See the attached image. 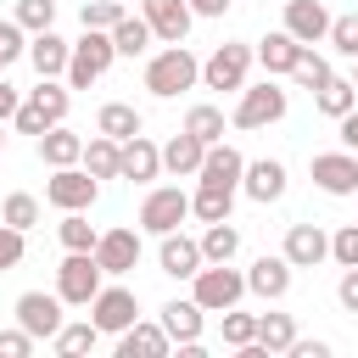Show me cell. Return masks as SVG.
I'll return each mask as SVG.
<instances>
[{"label":"cell","instance_id":"obj_42","mask_svg":"<svg viewBox=\"0 0 358 358\" xmlns=\"http://www.w3.org/2000/svg\"><path fill=\"white\" fill-rule=\"evenodd\" d=\"M330 50L336 56H358V11H341V17H330Z\"/></svg>","mask_w":358,"mask_h":358},{"label":"cell","instance_id":"obj_41","mask_svg":"<svg viewBox=\"0 0 358 358\" xmlns=\"http://www.w3.org/2000/svg\"><path fill=\"white\" fill-rule=\"evenodd\" d=\"M11 17H17L28 34H45V28H56V0H17Z\"/></svg>","mask_w":358,"mask_h":358},{"label":"cell","instance_id":"obj_24","mask_svg":"<svg viewBox=\"0 0 358 358\" xmlns=\"http://www.w3.org/2000/svg\"><path fill=\"white\" fill-rule=\"evenodd\" d=\"M157 173H162V145H157L151 134L123 140V173H117V179H129V185H151Z\"/></svg>","mask_w":358,"mask_h":358},{"label":"cell","instance_id":"obj_30","mask_svg":"<svg viewBox=\"0 0 358 358\" xmlns=\"http://www.w3.org/2000/svg\"><path fill=\"white\" fill-rule=\"evenodd\" d=\"M313 106L336 123V117H347V112L358 106V84H352V78H341V73H330V84H324V90H313Z\"/></svg>","mask_w":358,"mask_h":358},{"label":"cell","instance_id":"obj_13","mask_svg":"<svg viewBox=\"0 0 358 358\" xmlns=\"http://www.w3.org/2000/svg\"><path fill=\"white\" fill-rule=\"evenodd\" d=\"M90 319L101 324V336H123L134 319H140V296L129 285H101L95 302H90Z\"/></svg>","mask_w":358,"mask_h":358},{"label":"cell","instance_id":"obj_43","mask_svg":"<svg viewBox=\"0 0 358 358\" xmlns=\"http://www.w3.org/2000/svg\"><path fill=\"white\" fill-rule=\"evenodd\" d=\"M22 252H28V229H17V224L0 218V274H11L22 263Z\"/></svg>","mask_w":358,"mask_h":358},{"label":"cell","instance_id":"obj_50","mask_svg":"<svg viewBox=\"0 0 358 358\" xmlns=\"http://www.w3.org/2000/svg\"><path fill=\"white\" fill-rule=\"evenodd\" d=\"M336 134H341V145H347V151H358V106H352L347 117H336Z\"/></svg>","mask_w":358,"mask_h":358},{"label":"cell","instance_id":"obj_34","mask_svg":"<svg viewBox=\"0 0 358 358\" xmlns=\"http://www.w3.org/2000/svg\"><path fill=\"white\" fill-rule=\"evenodd\" d=\"M257 341H263L268 358H274V352H291V341H296V319H291V313H257Z\"/></svg>","mask_w":358,"mask_h":358},{"label":"cell","instance_id":"obj_14","mask_svg":"<svg viewBox=\"0 0 358 358\" xmlns=\"http://www.w3.org/2000/svg\"><path fill=\"white\" fill-rule=\"evenodd\" d=\"M140 235H145V229H129V224L101 229V241H95V263L106 268V280H123V274L140 263Z\"/></svg>","mask_w":358,"mask_h":358},{"label":"cell","instance_id":"obj_25","mask_svg":"<svg viewBox=\"0 0 358 358\" xmlns=\"http://www.w3.org/2000/svg\"><path fill=\"white\" fill-rule=\"evenodd\" d=\"M34 151H39L45 168H73V162H84V134H73L67 123H56V129H45L34 140Z\"/></svg>","mask_w":358,"mask_h":358},{"label":"cell","instance_id":"obj_10","mask_svg":"<svg viewBox=\"0 0 358 358\" xmlns=\"http://www.w3.org/2000/svg\"><path fill=\"white\" fill-rule=\"evenodd\" d=\"M62 308H67V302H62L56 291H22V296L11 302L17 324H22V330H28L34 341H50V336H56V330L67 324V319H62Z\"/></svg>","mask_w":358,"mask_h":358},{"label":"cell","instance_id":"obj_7","mask_svg":"<svg viewBox=\"0 0 358 358\" xmlns=\"http://www.w3.org/2000/svg\"><path fill=\"white\" fill-rule=\"evenodd\" d=\"M95 196H101V179H95L84 162H73V168H50V179H45V201H50L56 213H90Z\"/></svg>","mask_w":358,"mask_h":358},{"label":"cell","instance_id":"obj_45","mask_svg":"<svg viewBox=\"0 0 358 358\" xmlns=\"http://www.w3.org/2000/svg\"><path fill=\"white\" fill-rule=\"evenodd\" d=\"M78 22H84V28H117V22H123V6H117V0H84V6H78Z\"/></svg>","mask_w":358,"mask_h":358},{"label":"cell","instance_id":"obj_4","mask_svg":"<svg viewBox=\"0 0 358 358\" xmlns=\"http://www.w3.org/2000/svg\"><path fill=\"white\" fill-rule=\"evenodd\" d=\"M257 62V45L246 39H224L207 62H201V90H224V95H241L246 90V73Z\"/></svg>","mask_w":358,"mask_h":358},{"label":"cell","instance_id":"obj_3","mask_svg":"<svg viewBox=\"0 0 358 358\" xmlns=\"http://www.w3.org/2000/svg\"><path fill=\"white\" fill-rule=\"evenodd\" d=\"M285 112H291V90H280V84H274V73H268L263 84H246V90L235 95L229 129H268V123H280Z\"/></svg>","mask_w":358,"mask_h":358},{"label":"cell","instance_id":"obj_49","mask_svg":"<svg viewBox=\"0 0 358 358\" xmlns=\"http://www.w3.org/2000/svg\"><path fill=\"white\" fill-rule=\"evenodd\" d=\"M17 106H22V90L0 73V123H11V117H17Z\"/></svg>","mask_w":358,"mask_h":358},{"label":"cell","instance_id":"obj_33","mask_svg":"<svg viewBox=\"0 0 358 358\" xmlns=\"http://www.w3.org/2000/svg\"><path fill=\"white\" fill-rule=\"evenodd\" d=\"M235 252H241V229H235L229 218L201 229V257H207V263H235Z\"/></svg>","mask_w":358,"mask_h":358},{"label":"cell","instance_id":"obj_52","mask_svg":"<svg viewBox=\"0 0 358 358\" xmlns=\"http://www.w3.org/2000/svg\"><path fill=\"white\" fill-rule=\"evenodd\" d=\"M190 11H196V17H224L229 0H190Z\"/></svg>","mask_w":358,"mask_h":358},{"label":"cell","instance_id":"obj_22","mask_svg":"<svg viewBox=\"0 0 358 358\" xmlns=\"http://www.w3.org/2000/svg\"><path fill=\"white\" fill-rule=\"evenodd\" d=\"M67 56H73V39H62L56 28L28 34V62H34L39 78H67Z\"/></svg>","mask_w":358,"mask_h":358},{"label":"cell","instance_id":"obj_31","mask_svg":"<svg viewBox=\"0 0 358 358\" xmlns=\"http://www.w3.org/2000/svg\"><path fill=\"white\" fill-rule=\"evenodd\" d=\"M95 129H101V134H112V140H134L145 123H140V112H134L129 101H106V106L95 112Z\"/></svg>","mask_w":358,"mask_h":358},{"label":"cell","instance_id":"obj_15","mask_svg":"<svg viewBox=\"0 0 358 358\" xmlns=\"http://www.w3.org/2000/svg\"><path fill=\"white\" fill-rule=\"evenodd\" d=\"M201 263H207V257H201V241H196V235H185V229L157 235V268H162L168 280H196Z\"/></svg>","mask_w":358,"mask_h":358},{"label":"cell","instance_id":"obj_12","mask_svg":"<svg viewBox=\"0 0 358 358\" xmlns=\"http://www.w3.org/2000/svg\"><path fill=\"white\" fill-rule=\"evenodd\" d=\"M308 179L324 190V196H358V151H319L308 162Z\"/></svg>","mask_w":358,"mask_h":358},{"label":"cell","instance_id":"obj_39","mask_svg":"<svg viewBox=\"0 0 358 358\" xmlns=\"http://www.w3.org/2000/svg\"><path fill=\"white\" fill-rule=\"evenodd\" d=\"M291 78H296L302 90H324V84H330V62H324V56H319V50L308 45V50L296 56V67H291Z\"/></svg>","mask_w":358,"mask_h":358},{"label":"cell","instance_id":"obj_26","mask_svg":"<svg viewBox=\"0 0 358 358\" xmlns=\"http://www.w3.org/2000/svg\"><path fill=\"white\" fill-rule=\"evenodd\" d=\"M201 157H207V140H196L190 129H179V134H173V140L162 145V168H168L173 179H196Z\"/></svg>","mask_w":358,"mask_h":358},{"label":"cell","instance_id":"obj_18","mask_svg":"<svg viewBox=\"0 0 358 358\" xmlns=\"http://www.w3.org/2000/svg\"><path fill=\"white\" fill-rule=\"evenodd\" d=\"M285 185H291V173H285V162H280V157H257V162H246V179H241V196H252L257 207H268V201H280V196H285Z\"/></svg>","mask_w":358,"mask_h":358},{"label":"cell","instance_id":"obj_48","mask_svg":"<svg viewBox=\"0 0 358 358\" xmlns=\"http://www.w3.org/2000/svg\"><path fill=\"white\" fill-rule=\"evenodd\" d=\"M336 302H341L347 313H358V268H341V280H336Z\"/></svg>","mask_w":358,"mask_h":358},{"label":"cell","instance_id":"obj_17","mask_svg":"<svg viewBox=\"0 0 358 358\" xmlns=\"http://www.w3.org/2000/svg\"><path fill=\"white\" fill-rule=\"evenodd\" d=\"M140 17L151 22V34H157L162 45H185V34H190V22H196L190 0H140Z\"/></svg>","mask_w":358,"mask_h":358},{"label":"cell","instance_id":"obj_21","mask_svg":"<svg viewBox=\"0 0 358 358\" xmlns=\"http://www.w3.org/2000/svg\"><path fill=\"white\" fill-rule=\"evenodd\" d=\"M168 352H173V336L162 330V319H134L117 336V358H168Z\"/></svg>","mask_w":358,"mask_h":358},{"label":"cell","instance_id":"obj_46","mask_svg":"<svg viewBox=\"0 0 358 358\" xmlns=\"http://www.w3.org/2000/svg\"><path fill=\"white\" fill-rule=\"evenodd\" d=\"M330 257H336L341 268H358V224H341V229L330 235Z\"/></svg>","mask_w":358,"mask_h":358},{"label":"cell","instance_id":"obj_28","mask_svg":"<svg viewBox=\"0 0 358 358\" xmlns=\"http://www.w3.org/2000/svg\"><path fill=\"white\" fill-rule=\"evenodd\" d=\"M84 168L95 173V179H117L123 173V140H112V134H90L84 140Z\"/></svg>","mask_w":358,"mask_h":358},{"label":"cell","instance_id":"obj_9","mask_svg":"<svg viewBox=\"0 0 358 358\" xmlns=\"http://www.w3.org/2000/svg\"><path fill=\"white\" fill-rule=\"evenodd\" d=\"M185 218H190V190H179V185H151L145 190V201H140V229L145 235H168Z\"/></svg>","mask_w":358,"mask_h":358},{"label":"cell","instance_id":"obj_23","mask_svg":"<svg viewBox=\"0 0 358 358\" xmlns=\"http://www.w3.org/2000/svg\"><path fill=\"white\" fill-rule=\"evenodd\" d=\"M280 28L296 34L302 45H319V39H330V11H324V0H285V22Z\"/></svg>","mask_w":358,"mask_h":358},{"label":"cell","instance_id":"obj_44","mask_svg":"<svg viewBox=\"0 0 358 358\" xmlns=\"http://www.w3.org/2000/svg\"><path fill=\"white\" fill-rule=\"evenodd\" d=\"M17 56H28V28H22L17 17H6V22H0V73H6Z\"/></svg>","mask_w":358,"mask_h":358},{"label":"cell","instance_id":"obj_19","mask_svg":"<svg viewBox=\"0 0 358 358\" xmlns=\"http://www.w3.org/2000/svg\"><path fill=\"white\" fill-rule=\"evenodd\" d=\"M280 252H285L291 268H319V263L330 257V235H324V224H291Z\"/></svg>","mask_w":358,"mask_h":358},{"label":"cell","instance_id":"obj_1","mask_svg":"<svg viewBox=\"0 0 358 358\" xmlns=\"http://www.w3.org/2000/svg\"><path fill=\"white\" fill-rule=\"evenodd\" d=\"M201 84V62L190 56V45H162L151 62H145V90L157 95V101H173V95H185V90H196Z\"/></svg>","mask_w":358,"mask_h":358},{"label":"cell","instance_id":"obj_47","mask_svg":"<svg viewBox=\"0 0 358 358\" xmlns=\"http://www.w3.org/2000/svg\"><path fill=\"white\" fill-rule=\"evenodd\" d=\"M34 352V336L17 324V330H0V358H28Z\"/></svg>","mask_w":358,"mask_h":358},{"label":"cell","instance_id":"obj_8","mask_svg":"<svg viewBox=\"0 0 358 358\" xmlns=\"http://www.w3.org/2000/svg\"><path fill=\"white\" fill-rule=\"evenodd\" d=\"M190 296H196L207 313H224V308H235V302L246 296V274H241L235 263H201L196 280H190Z\"/></svg>","mask_w":358,"mask_h":358},{"label":"cell","instance_id":"obj_37","mask_svg":"<svg viewBox=\"0 0 358 358\" xmlns=\"http://www.w3.org/2000/svg\"><path fill=\"white\" fill-rule=\"evenodd\" d=\"M185 129H190L196 140H207V145H213V140H224L229 117H224V112H218L213 101H201V106H190V112H185Z\"/></svg>","mask_w":358,"mask_h":358},{"label":"cell","instance_id":"obj_27","mask_svg":"<svg viewBox=\"0 0 358 358\" xmlns=\"http://www.w3.org/2000/svg\"><path fill=\"white\" fill-rule=\"evenodd\" d=\"M302 50H308V45H302L296 34H285V28H274V34H263V39H257V62H263L274 78H280V73H291Z\"/></svg>","mask_w":358,"mask_h":358},{"label":"cell","instance_id":"obj_16","mask_svg":"<svg viewBox=\"0 0 358 358\" xmlns=\"http://www.w3.org/2000/svg\"><path fill=\"white\" fill-rule=\"evenodd\" d=\"M241 179H246V157H241L229 140H213V145H207V157H201V168H196V185L241 190Z\"/></svg>","mask_w":358,"mask_h":358},{"label":"cell","instance_id":"obj_5","mask_svg":"<svg viewBox=\"0 0 358 358\" xmlns=\"http://www.w3.org/2000/svg\"><path fill=\"white\" fill-rule=\"evenodd\" d=\"M112 62H117L112 28H84V34L73 39V56H67V84H73V90H90Z\"/></svg>","mask_w":358,"mask_h":358},{"label":"cell","instance_id":"obj_36","mask_svg":"<svg viewBox=\"0 0 358 358\" xmlns=\"http://www.w3.org/2000/svg\"><path fill=\"white\" fill-rule=\"evenodd\" d=\"M151 39H157V34H151V22H145V17H129V11H123V22L112 28L117 56H145V50H151Z\"/></svg>","mask_w":358,"mask_h":358},{"label":"cell","instance_id":"obj_38","mask_svg":"<svg viewBox=\"0 0 358 358\" xmlns=\"http://www.w3.org/2000/svg\"><path fill=\"white\" fill-rule=\"evenodd\" d=\"M218 319H224V347H235V352H241L246 341H257V313H241V302H235V308H224Z\"/></svg>","mask_w":358,"mask_h":358},{"label":"cell","instance_id":"obj_2","mask_svg":"<svg viewBox=\"0 0 358 358\" xmlns=\"http://www.w3.org/2000/svg\"><path fill=\"white\" fill-rule=\"evenodd\" d=\"M67 106H73V84H56V78H39L28 95H22V106H17V134H45V129H56V123H67Z\"/></svg>","mask_w":358,"mask_h":358},{"label":"cell","instance_id":"obj_6","mask_svg":"<svg viewBox=\"0 0 358 358\" xmlns=\"http://www.w3.org/2000/svg\"><path fill=\"white\" fill-rule=\"evenodd\" d=\"M101 285H106V268L95 263V252H67V257L56 263V296H62L67 308H90Z\"/></svg>","mask_w":358,"mask_h":358},{"label":"cell","instance_id":"obj_20","mask_svg":"<svg viewBox=\"0 0 358 358\" xmlns=\"http://www.w3.org/2000/svg\"><path fill=\"white\" fill-rule=\"evenodd\" d=\"M291 263H285V252H263L252 268H246V291L252 296H263V302H280L285 291H291Z\"/></svg>","mask_w":358,"mask_h":358},{"label":"cell","instance_id":"obj_32","mask_svg":"<svg viewBox=\"0 0 358 358\" xmlns=\"http://www.w3.org/2000/svg\"><path fill=\"white\" fill-rule=\"evenodd\" d=\"M56 241H62V252H95L101 229L90 224V213H62V224H56Z\"/></svg>","mask_w":358,"mask_h":358},{"label":"cell","instance_id":"obj_53","mask_svg":"<svg viewBox=\"0 0 358 358\" xmlns=\"http://www.w3.org/2000/svg\"><path fill=\"white\" fill-rule=\"evenodd\" d=\"M352 84H358V56H352Z\"/></svg>","mask_w":358,"mask_h":358},{"label":"cell","instance_id":"obj_40","mask_svg":"<svg viewBox=\"0 0 358 358\" xmlns=\"http://www.w3.org/2000/svg\"><path fill=\"white\" fill-rule=\"evenodd\" d=\"M0 218H6V224H17V229H34V224H39V196L11 190V196L0 201Z\"/></svg>","mask_w":358,"mask_h":358},{"label":"cell","instance_id":"obj_51","mask_svg":"<svg viewBox=\"0 0 358 358\" xmlns=\"http://www.w3.org/2000/svg\"><path fill=\"white\" fill-rule=\"evenodd\" d=\"M291 358H330V341H291Z\"/></svg>","mask_w":358,"mask_h":358},{"label":"cell","instance_id":"obj_11","mask_svg":"<svg viewBox=\"0 0 358 358\" xmlns=\"http://www.w3.org/2000/svg\"><path fill=\"white\" fill-rule=\"evenodd\" d=\"M157 319H162V330L173 336V347H179V352H190V358L201 352V330H207V308H201L196 296H173V302H162V313H157Z\"/></svg>","mask_w":358,"mask_h":358},{"label":"cell","instance_id":"obj_29","mask_svg":"<svg viewBox=\"0 0 358 358\" xmlns=\"http://www.w3.org/2000/svg\"><path fill=\"white\" fill-rule=\"evenodd\" d=\"M235 196H241V190H218V185H196V190H190V218H201V224H224V218L235 213Z\"/></svg>","mask_w":358,"mask_h":358},{"label":"cell","instance_id":"obj_54","mask_svg":"<svg viewBox=\"0 0 358 358\" xmlns=\"http://www.w3.org/2000/svg\"><path fill=\"white\" fill-rule=\"evenodd\" d=\"M0 151H6V134H0Z\"/></svg>","mask_w":358,"mask_h":358},{"label":"cell","instance_id":"obj_35","mask_svg":"<svg viewBox=\"0 0 358 358\" xmlns=\"http://www.w3.org/2000/svg\"><path fill=\"white\" fill-rule=\"evenodd\" d=\"M101 341V324L95 319H73V324H62L56 336H50V347L62 352V358H78V352H90Z\"/></svg>","mask_w":358,"mask_h":358}]
</instances>
